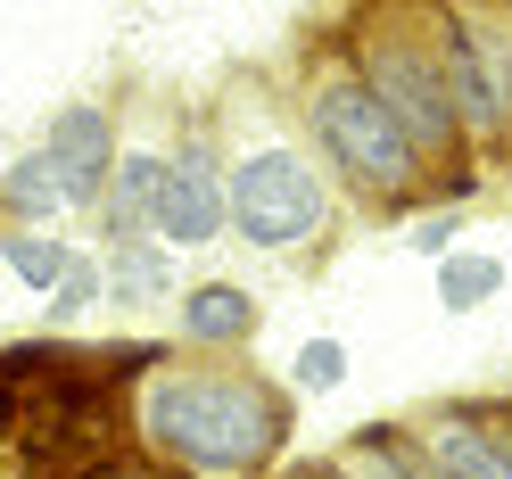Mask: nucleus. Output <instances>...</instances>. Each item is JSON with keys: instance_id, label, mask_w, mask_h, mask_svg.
<instances>
[{"instance_id": "a211bd4d", "label": "nucleus", "mask_w": 512, "mask_h": 479, "mask_svg": "<svg viewBox=\"0 0 512 479\" xmlns=\"http://www.w3.org/2000/svg\"><path fill=\"white\" fill-rule=\"evenodd\" d=\"M281 479H356V471H339V463H298V471H281Z\"/></svg>"}, {"instance_id": "f03ea898", "label": "nucleus", "mask_w": 512, "mask_h": 479, "mask_svg": "<svg viewBox=\"0 0 512 479\" xmlns=\"http://www.w3.org/2000/svg\"><path fill=\"white\" fill-rule=\"evenodd\" d=\"M306 124H314L323 157L356 190H372V199H413V190H422V157H413V141L397 133V116L364 91L356 67H323V75H314Z\"/></svg>"}, {"instance_id": "9d476101", "label": "nucleus", "mask_w": 512, "mask_h": 479, "mask_svg": "<svg viewBox=\"0 0 512 479\" xmlns=\"http://www.w3.org/2000/svg\"><path fill=\"white\" fill-rule=\"evenodd\" d=\"M256 323H265V314H256V298L232 290V281H199V290L182 298V339L207 347V356H215V347H248Z\"/></svg>"}, {"instance_id": "1a4fd4ad", "label": "nucleus", "mask_w": 512, "mask_h": 479, "mask_svg": "<svg viewBox=\"0 0 512 479\" xmlns=\"http://www.w3.org/2000/svg\"><path fill=\"white\" fill-rule=\"evenodd\" d=\"M422 455H430V471H438V479H512V463L496 455L488 422H479V413H463V405L430 413V438H422Z\"/></svg>"}, {"instance_id": "39448f33", "label": "nucleus", "mask_w": 512, "mask_h": 479, "mask_svg": "<svg viewBox=\"0 0 512 479\" xmlns=\"http://www.w3.org/2000/svg\"><path fill=\"white\" fill-rule=\"evenodd\" d=\"M438 83H446V108H455L463 141H496L512 124V42L488 34V17H463V9H438Z\"/></svg>"}, {"instance_id": "4468645a", "label": "nucleus", "mask_w": 512, "mask_h": 479, "mask_svg": "<svg viewBox=\"0 0 512 479\" xmlns=\"http://www.w3.org/2000/svg\"><path fill=\"white\" fill-rule=\"evenodd\" d=\"M496 290H504V265H496V257H446V265H438V306H446V314L488 306Z\"/></svg>"}, {"instance_id": "f3484780", "label": "nucleus", "mask_w": 512, "mask_h": 479, "mask_svg": "<svg viewBox=\"0 0 512 479\" xmlns=\"http://www.w3.org/2000/svg\"><path fill=\"white\" fill-rule=\"evenodd\" d=\"M455 232H463V207H446V215H422V223H405V248L413 257H455Z\"/></svg>"}, {"instance_id": "2eb2a0df", "label": "nucleus", "mask_w": 512, "mask_h": 479, "mask_svg": "<svg viewBox=\"0 0 512 479\" xmlns=\"http://www.w3.org/2000/svg\"><path fill=\"white\" fill-rule=\"evenodd\" d=\"M91 306H108V281H100V257H75V265H67V281L50 290V331L83 323Z\"/></svg>"}, {"instance_id": "20e7f679", "label": "nucleus", "mask_w": 512, "mask_h": 479, "mask_svg": "<svg viewBox=\"0 0 512 479\" xmlns=\"http://www.w3.org/2000/svg\"><path fill=\"white\" fill-rule=\"evenodd\" d=\"M356 75H364L372 100L397 116V133L413 141V157H422V166L463 149V124H455V108H446V83H438V50H430V42L380 34V42L356 50Z\"/></svg>"}, {"instance_id": "dca6fc26", "label": "nucleus", "mask_w": 512, "mask_h": 479, "mask_svg": "<svg viewBox=\"0 0 512 479\" xmlns=\"http://www.w3.org/2000/svg\"><path fill=\"white\" fill-rule=\"evenodd\" d=\"M290 372H298V389H339V380H347V347L339 339H306Z\"/></svg>"}, {"instance_id": "9b49d317", "label": "nucleus", "mask_w": 512, "mask_h": 479, "mask_svg": "<svg viewBox=\"0 0 512 479\" xmlns=\"http://www.w3.org/2000/svg\"><path fill=\"white\" fill-rule=\"evenodd\" d=\"M100 281H108V306H149L174 290V257H166V240H116Z\"/></svg>"}, {"instance_id": "0eeeda50", "label": "nucleus", "mask_w": 512, "mask_h": 479, "mask_svg": "<svg viewBox=\"0 0 512 479\" xmlns=\"http://www.w3.org/2000/svg\"><path fill=\"white\" fill-rule=\"evenodd\" d=\"M223 223H232V207H223V166H215V149L190 133L166 157V207H157V232H166V248H207Z\"/></svg>"}, {"instance_id": "ddd939ff", "label": "nucleus", "mask_w": 512, "mask_h": 479, "mask_svg": "<svg viewBox=\"0 0 512 479\" xmlns=\"http://www.w3.org/2000/svg\"><path fill=\"white\" fill-rule=\"evenodd\" d=\"M0 257H9V273L25 281V290H58L67 265H75V248L50 240V232H9V240H0Z\"/></svg>"}, {"instance_id": "6e6552de", "label": "nucleus", "mask_w": 512, "mask_h": 479, "mask_svg": "<svg viewBox=\"0 0 512 479\" xmlns=\"http://www.w3.org/2000/svg\"><path fill=\"white\" fill-rule=\"evenodd\" d=\"M157 207H166V157H157V149H124L116 174H108V199H100V215H108V248L157 232Z\"/></svg>"}, {"instance_id": "f8f14e48", "label": "nucleus", "mask_w": 512, "mask_h": 479, "mask_svg": "<svg viewBox=\"0 0 512 479\" xmlns=\"http://www.w3.org/2000/svg\"><path fill=\"white\" fill-rule=\"evenodd\" d=\"M0 207L25 215V223H42V215L67 207V199H58V174H50V157H42V149H17L9 166H0Z\"/></svg>"}, {"instance_id": "7ed1b4c3", "label": "nucleus", "mask_w": 512, "mask_h": 479, "mask_svg": "<svg viewBox=\"0 0 512 479\" xmlns=\"http://www.w3.org/2000/svg\"><path fill=\"white\" fill-rule=\"evenodd\" d=\"M223 207H232V232L248 248H298L323 232V174L306 166L298 149H248L232 174H223Z\"/></svg>"}, {"instance_id": "423d86ee", "label": "nucleus", "mask_w": 512, "mask_h": 479, "mask_svg": "<svg viewBox=\"0 0 512 479\" xmlns=\"http://www.w3.org/2000/svg\"><path fill=\"white\" fill-rule=\"evenodd\" d=\"M42 157H50V174H58V199H67L75 215H100L108 199V174H116V133H108V108H58L50 116V133H42Z\"/></svg>"}, {"instance_id": "f257e3e1", "label": "nucleus", "mask_w": 512, "mask_h": 479, "mask_svg": "<svg viewBox=\"0 0 512 479\" xmlns=\"http://www.w3.org/2000/svg\"><path fill=\"white\" fill-rule=\"evenodd\" d=\"M141 438L190 479H256L290 446V397L240 364L157 372L141 397Z\"/></svg>"}]
</instances>
